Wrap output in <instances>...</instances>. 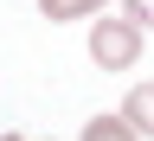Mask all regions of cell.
<instances>
[{
	"mask_svg": "<svg viewBox=\"0 0 154 141\" xmlns=\"http://www.w3.org/2000/svg\"><path fill=\"white\" fill-rule=\"evenodd\" d=\"M90 58L103 71H128L135 58H141V26H135V19H96L90 26Z\"/></svg>",
	"mask_w": 154,
	"mask_h": 141,
	"instance_id": "obj_1",
	"label": "cell"
},
{
	"mask_svg": "<svg viewBox=\"0 0 154 141\" xmlns=\"http://www.w3.org/2000/svg\"><path fill=\"white\" fill-rule=\"evenodd\" d=\"M77 141H141V135H135V122H128V115H90Z\"/></svg>",
	"mask_w": 154,
	"mask_h": 141,
	"instance_id": "obj_2",
	"label": "cell"
},
{
	"mask_svg": "<svg viewBox=\"0 0 154 141\" xmlns=\"http://www.w3.org/2000/svg\"><path fill=\"white\" fill-rule=\"evenodd\" d=\"M122 115L135 122V135H154V84H135L128 103H122Z\"/></svg>",
	"mask_w": 154,
	"mask_h": 141,
	"instance_id": "obj_3",
	"label": "cell"
},
{
	"mask_svg": "<svg viewBox=\"0 0 154 141\" xmlns=\"http://www.w3.org/2000/svg\"><path fill=\"white\" fill-rule=\"evenodd\" d=\"M96 7H103V0H38V13H45L51 26H58V19H90Z\"/></svg>",
	"mask_w": 154,
	"mask_h": 141,
	"instance_id": "obj_4",
	"label": "cell"
},
{
	"mask_svg": "<svg viewBox=\"0 0 154 141\" xmlns=\"http://www.w3.org/2000/svg\"><path fill=\"white\" fill-rule=\"evenodd\" d=\"M128 19L141 26V19H154V0H128Z\"/></svg>",
	"mask_w": 154,
	"mask_h": 141,
	"instance_id": "obj_5",
	"label": "cell"
},
{
	"mask_svg": "<svg viewBox=\"0 0 154 141\" xmlns=\"http://www.w3.org/2000/svg\"><path fill=\"white\" fill-rule=\"evenodd\" d=\"M0 141H26V135H0Z\"/></svg>",
	"mask_w": 154,
	"mask_h": 141,
	"instance_id": "obj_6",
	"label": "cell"
}]
</instances>
